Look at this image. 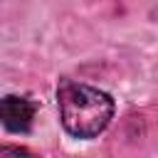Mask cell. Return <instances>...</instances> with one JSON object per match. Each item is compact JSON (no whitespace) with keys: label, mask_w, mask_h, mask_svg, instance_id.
Masks as SVG:
<instances>
[{"label":"cell","mask_w":158,"mask_h":158,"mask_svg":"<svg viewBox=\"0 0 158 158\" xmlns=\"http://www.w3.org/2000/svg\"><path fill=\"white\" fill-rule=\"evenodd\" d=\"M59 101V118L67 133L77 138H94L99 136L111 116H114V101L106 91H99L86 84L64 81L57 91Z\"/></svg>","instance_id":"obj_1"},{"label":"cell","mask_w":158,"mask_h":158,"mask_svg":"<svg viewBox=\"0 0 158 158\" xmlns=\"http://www.w3.org/2000/svg\"><path fill=\"white\" fill-rule=\"evenodd\" d=\"M35 104L25 96L7 94L0 99V123L12 133H27L35 121Z\"/></svg>","instance_id":"obj_2"},{"label":"cell","mask_w":158,"mask_h":158,"mask_svg":"<svg viewBox=\"0 0 158 158\" xmlns=\"http://www.w3.org/2000/svg\"><path fill=\"white\" fill-rule=\"evenodd\" d=\"M0 158H37L32 151L22 148V146H7V143H0Z\"/></svg>","instance_id":"obj_3"}]
</instances>
